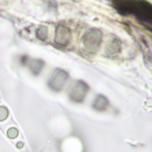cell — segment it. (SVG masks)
<instances>
[{"mask_svg": "<svg viewBox=\"0 0 152 152\" xmlns=\"http://www.w3.org/2000/svg\"><path fill=\"white\" fill-rule=\"evenodd\" d=\"M19 134L18 130L15 127H10L7 131V135L11 139H15Z\"/></svg>", "mask_w": 152, "mask_h": 152, "instance_id": "cell-10", "label": "cell"}, {"mask_svg": "<svg viewBox=\"0 0 152 152\" xmlns=\"http://www.w3.org/2000/svg\"><path fill=\"white\" fill-rule=\"evenodd\" d=\"M9 111L6 107L0 106V122L4 121L8 118Z\"/></svg>", "mask_w": 152, "mask_h": 152, "instance_id": "cell-9", "label": "cell"}, {"mask_svg": "<svg viewBox=\"0 0 152 152\" xmlns=\"http://www.w3.org/2000/svg\"><path fill=\"white\" fill-rule=\"evenodd\" d=\"M103 40V33L98 28H91L85 33L81 39L85 51L90 54L96 53Z\"/></svg>", "mask_w": 152, "mask_h": 152, "instance_id": "cell-1", "label": "cell"}, {"mask_svg": "<svg viewBox=\"0 0 152 152\" xmlns=\"http://www.w3.org/2000/svg\"><path fill=\"white\" fill-rule=\"evenodd\" d=\"M69 76V75L67 71L62 69H56L53 71L48 79V87L52 91L59 92L63 89Z\"/></svg>", "mask_w": 152, "mask_h": 152, "instance_id": "cell-3", "label": "cell"}, {"mask_svg": "<svg viewBox=\"0 0 152 152\" xmlns=\"http://www.w3.org/2000/svg\"><path fill=\"white\" fill-rule=\"evenodd\" d=\"M110 105L107 97L102 94H99L96 97L92 104V107L95 111L98 112L106 111Z\"/></svg>", "mask_w": 152, "mask_h": 152, "instance_id": "cell-5", "label": "cell"}, {"mask_svg": "<svg viewBox=\"0 0 152 152\" xmlns=\"http://www.w3.org/2000/svg\"><path fill=\"white\" fill-rule=\"evenodd\" d=\"M120 50L121 45L117 39H115L111 41L107 47L106 50L107 54L112 56L119 53L120 52Z\"/></svg>", "mask_w": 152, "mask_h": 152, "instance_id": "cell-7", "label": "cell"}, {"mask_svg": "<svg viewBox=\"0 0 152 152\" xmlns=\"http://www.w3.org/2000/svg\"><path fill=\"white\" fill-rule=\"evenodd\" d=\"M36 37L39 39L44 41L47 39L48 36V29L46 26L41 25L37 30L36 31Z\"/></svg>", "mask_w": 152, "mask_h": 152, "instance_id": "cell-8", "label": "cell"}, {"mask_svg": "<svg viewBox=\"0 0 152 152\" xmlns=\"http://www.w3.org/2000/svg\"><path fill=\"white\" fill-rule=\"evenodd\" d=\"M44 64L45 63L42 60L40 59H34L30 64V70L34 75H38L41 71Z\"/></svg>", "mask_w": 152, "mask_h": 152, "instance_id": "cell-6", "label": "cell"}, {"mask_svg": "<svg viewBox=\"0 0 152 152\" xmlns=\"http://www.w3.org/2000/svg\"><path fill=\"white\" fill-rule=\"evenodd\" d=\"M21 62L22 64H23V65L27 64V62H28V57L26 56H23L21 58Z\"/></svg>", "mask_w": 152, "mask_h": 152, "instance_id": "cell-11", "label": "cell"}, {"mask_svg": "<svg viewBox=\"0 0 152 152\" xmlns=\"http://www.w3.org/2000/svg\"><path fill=\"white\" fill-rule=\"evenodd\" d=\"M72 32L70 28L62 24H58L56 28L54 41L58 45L66 47L71 39Z\"/></svg>", "mask_w": 152, "mask_h": 152, "instance_id": "cell-4", "label": "cell"}, {"mask_svg": "<svg viewBox=\"0 0 152 152\" xmlns=\"http://www.w3.org/2000/svg\"><path fill=\"white\" fill-rule=\"evenodd\" d=\"M90 90L87 83L82 80L75 81L69 90V97L72 102L77 103L83 102Z\"/></svg>", "mask_w": 152, "mask_h": 152, "instance_id": "cell-2", "label": "cell"}, {"mask_svg": "<svg viewBox=\"0 0 152 152\" xmlns=\"http://www.w3.org/2000/svg\"><path fill=\"white\" fill-rule=\"evenodd\" d=\"M24 143L22 142H19L17 144V147L18 148H21L23 147Z\"/></svg>", "mask_w": 152, "mask_h": 152, "instance_id": "cell-12", "label": "cell"}]
</instances>
